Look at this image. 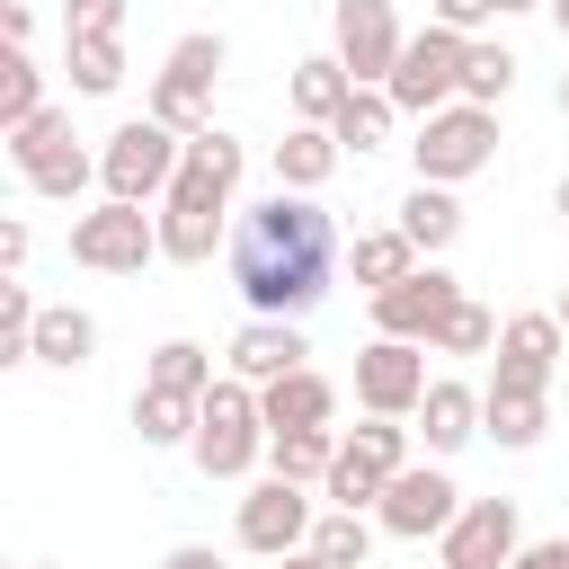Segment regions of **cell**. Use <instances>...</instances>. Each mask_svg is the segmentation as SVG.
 <instances>
[{
	"label": "cell",
	"mask_w": 569,
	"mask_h": 569,
	"mask_svg": "<svg viewBox=\"0 0 569 569\" xmlns=\"http://www.w3.org/2000/svg\"><path fill=\"white\" fill-rule=\"evenodd\" d=\"M231 187H240V142L213 124V133H196V142H187V160H178V178H169V196H160V204L231 213Z\"/></svg>",
	"instance_id": "15"
},
{
	"label": "cell",
	"mask_w": 569,
	"mask_h": 569,
	"mask_svg": "<svg viewBox=\"0 0 569 569\" xmlns=\"http://www.w3.org/2000/svg\"><path fill=\"white\" fill-rule=\"evenodd\" d=\"M347 267H356V284H365V293H391V284H400V276H418L427 258H418V240L391 222V231H356Z\"/></svg>",
	"instance_id": "21"
},
{
	"label": "cell",
	"mask_w": 569,
	"mask_h": 569,
	"mask_svg": "<svg viewBox=\"0 0 569 569\" xmlns=\"http://www.w3.org/2000/svg\"><path fill=\"white\" fill-rule=\"evenodd\" d=\"M516 9H551V0H498V18H516Z\"/></svg>",
	"instance_id": "44"
},
{
	"label": "cell",
	"mask_w": 569,
	"mask_h": 569,
	"mask_svg": "<svg viewBox=\"0 0 569 569\" xmlns=\"http://www.w3.org/2000/svg\"><path fill=\"white\" fill-rule=\"evenodd\" d=\"M560 213H569V178H560Z\"/></svg>",
	"instance_id": "49"
},
{
	"label": "cell",
	"mask_w": 569,
	"mask_h": 569,
	"mask_svg": "<svg viewBox=\"0 0 569 569\" xmlns=\"http://www.w3.org/2000/svg\"><path fill=\"white\" fill-rule=\"evenodd\" d=\"M178 160H187V142H178L169 124L133 116V124H116V133H107V151H98V187H107L116 204H151V196H169Z\"/></svg>",
	"instance_id": "4"
},
{
	"label": "cell",
	"mask_w": 569,
	"mask_h": 569,
	"mask_svg": "<svg viewBox=\"0 0 569 569\" xmlns=\"http://www.w3.org/2000/svg\"><path fill=\"white\" fill-rule=\"evenodd\" d=\"M36 569H53V560H36Z\"/></svg>",
	"instance_id": "50"
},
{
	"label": "cell",
	"mask_w": 569,
	"mask_h": 569,
	"mask_svg": "<svg viewBox=\"0 0 569 569\" xmlns=\"http://www.w3.org/2000/svg\"><path fill=\"white\" fill-rule=\"evenodd\" d=\"M258 409H267V436H293V427H329L338 418V391H329V373H284V382H267L258 391Z\"/></svg>",
	"instance_id": "18"
},
{
	"label": "cell",
	"mask_w": 569,
	"mask_h": 569,
	"mask_svg": "<svg viewBox=\"0 0 569 569\" xmlns=\"http://www.w3.org/2000/svg\"><path fill=\"white\" fill-rule=\"evenodd\" d=\"M436 542H445L436 569H507L525 551V516H516V498H471Z\"/></svg>",
	"instance_id": "10"
},
{
	"label": "cell",
	"mask_w": 569,
	"mask_h": 569,
	"mask_svg": "<svg viewBox=\"0 0 569 569\" xmlns=\"http://www.w3.org/2000/svg\"><path fill=\"white\" fill-rule=\"evenodd\" d=\"M36 320H44V302L9 276V284H0V365H27V356H36Z\"/></svg>",
	"instance_id": "36"
},
{
	"label": "cell",
	"mask_w": 569,
	"mask_h": 569,
	"mask_svg": "<svg viewBox=\"0 0 569 569\" xmlns=\"http://www.w3.org/2000/svg\"><path fill=\"white\" fill-rule=\"evenodd\" d=\"M338 160H347V151H338L329 124H293V133L276 142V187H284V196H320V187L338 178Z\"/></svg>",
	"instance_id": "17"
},
{
	"label": "cell",
	"mask_w": 569,
	"mask_h": 569,
	"mask_svg": "<svg viewBox=\"0 0 569 569\" xmlns=\"http://www.w3.org/2000/svg\"><path fill=\"white\" fill-rule=\"evenodd\" d=\"M302 356H311V338H302V320H240V338H231V373L240 382H284V373H302Z\"/></svg>",
	"instance_id": "16"
},
{
	"label": "cell",
	"mask_w": 569,
	"mask_h": 569,
	"mask_svg": "<svg viewBox=\"0 0 569 569\" xmlns=\"http://www.w3.org/2000/svg\"><path fill=\"white\" fill-rule=\"evenodd\" d=\"M222 36L213 27H196V36H178L169 44V62L151 71V98H142V116L151 124H169L178 142H196V133H213V80H222Z\"/></svg>",
	"instance_id": "2"
},
{
	"label": "cell",
	"mask_w": 569,
	"mask_h": 569,
	"mask_svg": "<svg viewBox=\"0 0 569 569\" xmlns=\"http://www.w3.org/2000/svg\"><path fill=\"white\" fill-rule=\"evenodd\" d=\"M338 453L365 462V471H382V480H400V471H409V427H400V418H365L356 436H338Z\"/></svg>",
	"instance_id": "30"
},
{
	"label": "cell",
	"mask_w": 569,
	"mask_h": 569,
	"mask_svg": "<svg viewBox=\"0 0 569 569\" xmlns=\"http://www.w3.org/2000/svg\"><path fill=\"white\" fill-rule=\"evenodd\" d=\"M329 53L347 62V80L356 89H391V71H400V53H409V36H400V9L391 0H338L329 9Z\"/></svg>",
	"instance_id": "7"
},
{
	"label": "cell",
	"mask_w": 569,
	"mask_h": 569,
	"mask_svg": "<svg viewBox=\"0 0 569 569\" xmlns=\"http://www.w3.org/2000/svg\"><path fill=\"white\" fill-rule=\"evenodd\" d=\"M409 151H418V178H427V187H462V178H480V169L498 160V107H462V98H453L445 116L418 124Z\"/></svg>",
	"instance_id": "5"
},
{
	"label": "cell",
	"mask_w": 569,
	"mask_h": 569,
	"mask_svg": "<svg viewBox=\"0 0 569 569\" xmlns=\"http://www.w3.org/2000/svg\"><path fill=\"white\" fill-rule=\"evenodd\" d=\"M89 356H98V320H89V311H71V302H44V320H36V365L80 373Z\"/></svg>",
	"instance_id": "23"
},
{
	"label": "cell",
	"mask_w": 569,
	"mask_h": 569,
	"mask_svg": "<svg viewBox=\"0 0 569 569\" xmlns=\"http://www.w3.org/2000/svg\"><path fill=\"white\" fill-rule=\"evenodd\" d=\"M427 9H436V27H453V36H471V27L498 18V0H427Z\"/></svg>",
	"instance_id": "40"
},
{
	"label": "cell",
	"mask_w": 569,
	"mask_h": 569,
	"mask_svg": "<svg viewBox=\"0 0 569 569\" xmlns=\"http://www.w3.org/2000/svg\"><path fill=\"white\" fill-rule=\"evenodd\" d=\"M462 302V276H445L436 258L418 267V276H400L391 293H373V329L382 338H409V347H427L436 329H445V311Z\"/></svg>",
	"instance_id": "12"
},
{
	"label": "cell",
	"mask_w": 569,
	"mask_h": 569,
	"mask_svg": "<svg viewBox=\"0 0 569 569\" xmlns=\"http://www.w3.org/2000/svg\"><path fill=\"white\" fill-rule=\"evenodd\" d=\"M27 116H44V71L27 62V44H9V62H0V133H18Z\"/></svg>",
	"instance_id": "33"
},
{
	"label": "cell",
	"mask_w": 569,
	"mask_h": 569,
	"mask_svg": "<svg viewBox=\"0 0 569 569\" xmlns=\"http://www.w3.org/2000/svg\"><path fill=\"white\" fill-rule=\"evenodd\" d=\"M551 427V400L542 391H480V436H498L507 453H533Z\"/></svg>",
	"instance_id": "22"
},
{
	"label": "cell",
	"mask_w": 569,
	"mask_h": 569,
	"mask_svg": "<svg viewBox=\"0 0 569 569\" xmlns=\"http://www.w3.org/2000/svg\"><path fill=\"white\" fill-rule=\"evenodd\" d=\"M560 347H569V329H560L551 311H516V320L498 329V373H489V391H551Z\"/></svg>",
	"instance_id": "13"
},
{
	"label": "cell",
	"mask_w": 569,
	"mask_h": 569,
	"mask_svg": "<svg viewBox=\"0 0 569 569\" xmlns=\"http://www.w3.org/2000/svg\"><path fill=\"white\" fill-rule=\"evenodd\" d=\"M222 222L231 213H187V204H160V258L169 267H204L222 249Z\"/></svg>",
	"instance_id": "25"
},
{
	"label": "cell",
	"mask_w": 569,
	"mask_h": 569,
	"mask_svg": "<svg viewBox=\"0 0 569 569\" xmlns=\"http://www.w3.org/2000/svg\"><path fill=\"white\" fill-rule=\"evenodd\" d=\"M382 533H400V542H427V533H445L453 516H462V489L445 480V471H427V462H409L391 489H382Z\"/></svg>",
	"instance_id": "14"
},
{
	"label": "cell",
	"mask_w": 569,
	"mask_h": 569,
	"mask_svg": "<svg viewBox=\"0 0 569 569\" xmlns=\"http://www.w3.org/2000/svg\"><path fill=\"white\" fill-rule=\"evenodd\" d=\"M462 53H471V36H453V27H436V18H427V27L409 36L400 71H391V107H400V116H418V124H427V116H445V107L462 98Z\"/></svg>",
	"instance_id": "6"
},
{
	"label": "cell",
	"mask_w": 569,
	"mask_h": 569,
	"mask_svg": "<svg viewBox=\"0 0 569 569\" xmlns=\"http://www.w3.org/2000/svg\"><path fill=\"white\" fill-rule=\"evenodd\" d=\"M196 471L204 480H249L258 471V453H267V409H258V382H213L204 400H196Z\"/></svg>",
	"instance_id": "3"
},
{
	"label": "cell",
	"mask_w": 569,
	"mask_h": 569,
	"mask_svg": "<svg viewBox=\"0 0 569 569\" xmlns=\"http://www.w3.org/2000/svg\"><path fill=\"white\" fill-rule=\"evenodd\" d=\"M311 498H302V480H258L249 498H240V516H231V533H240V551H267V560H293V551H311Z\"/></svg>",
	"instance_id": "9"
},
{
	"label": "cell",
	"mask_w": 569,
	"mask_h": 569,
	"mask_svg": "<svg viewBox=\"0 0 569 569\" xmlns=\"http://www.w3.org/2000/svg\"><path fill=\"white\" fill-rule=\"evenodd\" d=\"M400 231L418 240V258H436V249H453V231H462V204H453V187H409L400 196Z\"/></svg>",
	"instance_id": "24"
},
{
	"label": "cell",
	"mask_w": 569,
	"mask_h": 569,
	"mask_svg": "<svg viewBox=\"0 0 569 569\" xmlns=\"http://www.w3.org/2000/svg\"><path fill=\"white\" fill-rule=\"evenodd\" d=\"M391 124H400V107H391V89H356L347 107H338V151H373V142H391Z\"/></svg>",
	"instance_id": "28"
},
{
	"label": "cell",
	"mask_w": 569,
	"mask_h": 569,
	"mask_svg": "<svg viewBox=\"0 0 569 569\" xmlns=\"http://www.w3.org/2000/svg\"><path fill=\"white\" fill-rule=\"evenodd\" d=\"M329 462H338V436L329 427H293V436H267V471L276 480H329Z\"/></svg>",
	"instance_id": "27"
},
{
	"label": "cell",
	"mask_w": 569,
	"mask_h": 569,
	"mask_svg": "<svg viewBox=\"0 0 569 569\" xmlns=\"http://www.w3.org/2000/svg\"><path fill=\"white\" fill-rule=\"evenodd\" d=\"M124 27V0H71L62 9V36H116Z\"/></svg>",
	"instance_id": "39"
},
{
	"label": "cell",
	"mask_w": 569,
	"mask_h": 569,
	"mask_svg": "<svg viewBox=\"0 0 569 569\" xmlns=\"http://www.w3.org/2000/svg\"><path fill=\"white\" fill-rule=\"evenodd\" d=\"M284 98H293V116H302V124H338V107L356 98V80H347V62H338V53H311V62H293Z\"/></svg>",
	"instance_id": "20"
},
{
	"label": "cell",
	"mask_w": 569,
	"mask_h": 569,
	"mask_svg": "<svg viewBox=\"0 0 569 569\" xmlns=\"http://www.w3.org/2000/svg\"><path fill=\"white\" fill-rule=\"evenodd\" d=\"M71 258L80 267H98V276H142L151 258H160V213H142V204H98V213H80L71 222Z\"/></svg>",
	"instance_id": "8"
},
{
	"label": "cell",
	"mask_w": 569,
	"mask_h": 569,
	"mask_svg": "<svg viewBox=\"0 0 569 569\" xmlns=\"http://www.w3.org/2000/svg\"><path fill=\"white\" fill-rule=\"evenodd\" d=\"M62 142H71V116H62V107H44V116H27V124L9 133V169L27 178V169H36L44 151H62Z\"/></svg>",
	"instance_id": "38"
},
{
	"label": "cell",
	"mask_w": 569,
	"mask_h": 569,
	"mask_svg": "<svg viewBox=\"0 0 569 569\" xmlns=\"http://www.w3.org/2000/svg\"><path fill=\"white\" fill-rule=\"evenodd\" d=\"M507 569H569V533H560V542H525Z\"/></svg>",
	"instance_id": "41"
},
{
	"label": "cell",
	"mask_w": 569,
	"mask_h": 569,
	"mask_svg": "<svg viewBox=\"0 0 569 569\" xmlns=\"http://www.w3.org/2000/svg\"><path fill=\"white\" fill-rule=\"evenodd\" d=\"M142 382H151V391H178V400H204V391H213V356H204L196 338H160Z\"/></svg>",
	"instance_id": "26"
},
{
	"label": "cell",
	"mask_w": 569,
	"mask_h": 569,
	"mask_svg": "<svg viewBox=\"0 0 569 569\" xmlns=\"http://www.w3.org/2000/svg\"><path fill=\"white\" fill-rule=\"evenodd\" d=\"M356 400H365V418H418V400H427V347L373 338L356 356Z\"/></svg>",
	"instance_id": "11"
},
{
	"label": "cell",
	"mask_w": 569,
	"mask_h": 569,
	"mask_svg": "<svg viewBox=\"0 0 569 569\" xmlns=\"http://www.w3.org/2000/svg\"><path fill=\"white\" fill-rule=\"evenodd\" d=\"M516 89V53L507 44H471L462 53V107H498Z\"/></svg>",
	"instance_id": "34"
},
{
	"label": "cell",
	"mask_w": 569,
	"mask_h": 569,
	"mask_svg": "<svg viewBox=\"0 0 569 569\" xmlns=\"http://www.w3.org/2000/svg\"><path fill=\"white\" fill-rule=\"evenodd\" d=\"M560 116H569V71H560Z\"/></svg>",
	"instance_id": "48"
},
{
	"label": "cell",
	"mask_w": 569,
	"mask_h": 569,
	"mask_svg": "<svg viewBox=\"0 0 569 569\" xmlns=\"http://www.w3.org/2000/svg\"><path fill=\"white\" fill-rule=\"evenodd\" d=\"M551 320H560V329H569V284H560V302H551Z\"/></svg>",
	"instance_id": "45"
},
{
	"label": "cell",
	"mask_w": 569,
	"mask_h": 569,
	"mask_svg": "<svg viewBox=\"0 0 569 569\" xmlns=\"http://www.w3.org/2000/svg\"><path fill=\"white\" fill-rule=\"evenodd\" d=\"M284 569H320V560H311V551H293V560H284Z\"/></svg>",
	"instance_id": "47"
},
{
	"label": "cell",
	"mask_w": 569,
	"mask_h": 569,
	"mask_svg": "<svg viewBox=\"0 0 569 569\" xmlns=\"http://www.w3.org/2000/svg\"><path fill=\"white\" fill-rule=\"evenodd\" d=\"M418 436H427V453H462V445L480 436V391H471V382H427Z\"/></svg>",
	"instance_id": "19"
},
{
	"label": "cell",
	"mask_w": 569,
	"mask_h": 569,
	"mask_svg": "<svg viewBox=\"0 0 569 569\" xmlns=\"http://www.w3.org/2000/svg\"><path fill=\"white\" fill-rule=\"evenodd\" d=\"M89 178H98V160H89V151H80V133H71V142H62V151H44V160H36V169H27V187H36V196H53V204H71V196H80V187H89Z\"/></svg>",
	"instance_id": "35"
},
{
	"label": "cell",
	"mask_w": 569,
	"mask_h": 569,
	"mask_svg": "<svg viewBox=\"0 0 569 569\" xmlns=\"http://www.w3.org/2000/svg\"><path fill=\"white\" fill-rule=\"evenodd\" d=\"M427 347H436V356H489V347H498V320H489V311H480V302L462 293V302L445 311V329H436Z\"/></svg>",
	"instance_id": "37"
},
{
	"label": "cell",
	"mask_w": 569,
	"mask_h": 569,
	"mask_svg": "<svg viewBox=\"0 0 569 569\" xmlns=\"http://www.w3.org/2000/svg\"><path fill=\"white\" fill-rule=\"evenodd\" d=\"M133 436L142 445H196V400H178V391H133Z\"/></svg>",
	"instance_id": "29"
},
{
	"label": "cell",
	"mask_w": 569,
	"mask_h": 569,
	"mask_svg": "<svg viewBox=\"0 0 569 569\" xmlns=\"http://www.w3.org/2000/svg\"><path fill=\"white\" fill-rule=\"evenodd\" d=\"M160 569H222V560H213V551H204V542H178V551H169V560H160Z\"/></svg>",
	"instance_id": "43"
},
{
	"label": "cell",
	"mask_w": 569,
	"mask_h": 569,
	"mask_svg": "<svg viewBox=\"0 0 569 569\" xmlns=\"http://www.w3.org/2000/svg\"><path fill=\"white\" fill-rule=\"evenodd\" d=\"M18 267H27V222L9 213V222H0V276H18Z\"/></svg>",
	"instance_id": "42"
},
{
	"label": "cell",
	"mask_w": 569,
	"mask_h": 569,
	"mask_svg": "<svg viewBox=\"0 0 569 569\" xmlns=\"http://www.w3.org/2000/svg\"><path fill=\"white\" fill-rule=\"evenodd\" d=\"M365 551H373V525H365V516L329 507V516L311 525V560H320V569H365Z\"/></svg>",
	"instance_id": "32"
},
{
	"label": "cell",
	"mask_w": 569,
	"mask_h": 569,
	"mask_svg": "<svg viewBox=\"0 0 569 569\" xmlns=\"http://www.w3.org/2000/svg\"><path fill=\"white\" fill-rule=\"evenodd\" d=\"M71 89L80 98H116L124 89V44L116 36H71Z\"/></svg>",
	"instance_id": "31"
},
{
	"label": "cell",
	"mask_w": 569,
	"mask_h": 569,
	"mask_svg": "<svg viewBox=\"0 0 569 569\" xmlns=\"http://www.w3.org/2000/svg\"><path fill=\"white\" fill-rule=\"evenodd\" d=\"M231 284H240L249 320H302V311H320L329 284H338V222L311 196L276 187L231 231Z\"/></svg>",
	"instance_id": "1"
},
{
	"label": "cell",
	"mask_w": 569,
	"mask_h": 569,
	"mask_svg": "<svg viewBox=\"0 0 569 569\" xmlns=\"http://www.w3.org/2000/svg\"><path fill=\"white\" fill-rule=\"evenodd\" d=\"M551 18H560V36H569V0H551Z\"/></svg>",
	"instance_id": "46"
}]
</instances>
